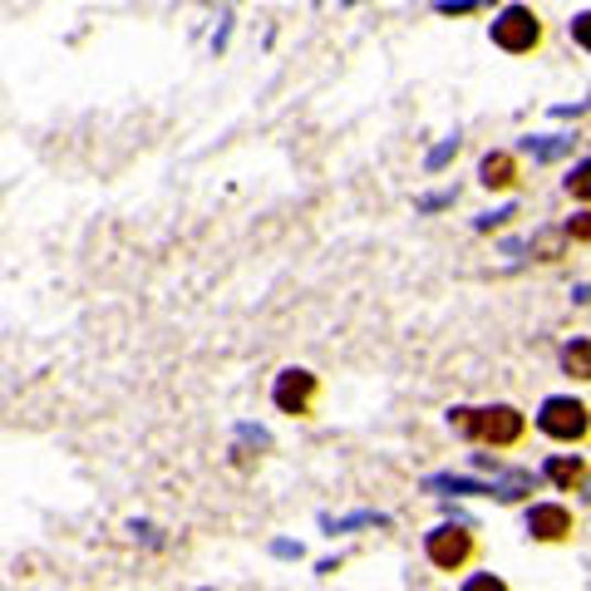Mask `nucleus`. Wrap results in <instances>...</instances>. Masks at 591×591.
Wrapping results in <instances>:
<instances>
[{"label":"nucleus","instance_id":"nucleus-1","mask_svg":"<svg viewBox=\"0 0 591 591\" xmlns=\"http://www.w3.org/2000/svg\"><path fill=\"white\" fill-rule=\"evenodd\" d=\"M453 425L463 429L469 439L493 443V449H508V443L523 439V415L508 405H493V409H453Z\"/></svg>","mask_w":591,"mask_h":591},{"label":"nucleus","instance_id":"nucleus-2","mask_svg":"<svg viewBox=\"0 0 591 591\" xmlns=\"http://www.w3.org/2000/svg\"><path fill=\"white\" fill-rule=\"evenodd\" d=\"M493 40H498L503 50H513V55H523V50H533L537 40H542V25H537V15L527 6H508L493 20Z\"/></svg>","mask_w":591,"mask_h":591},{"label":"nucleus","instance_id":"nucleus-3","mask_svg":"<svg viewBox=\"0 0 591 591\" xmlns=\"http://www.w3.org/2000/svg\"><path fill=\"white\" fill-rule=\"evenodd\" d=\"M537 425L552 439H582L587 434V405H577V399H547Z\"/></svg>","mask_w":591,"mask_h":591},{"label":"nucleus","instance_id":"nucleus-4","mask_svg":"<svg viewBox=\"0 0 591 591\" xmlns=\"http://www.w3.org/2000/svg\"><path fill=\"white\" fill-rule=\"evenodd\" d=\"M473 542L463 527H439V533H429V562L443 567V572H459L463 562H469Z\"/></svg>","mask_w":591,"mask_h":591},{"label":"nucleus","instance_id":"nucleus-5","mask_svg":"<svg viewBox=\"0 0 591 591\" xmlns=\"http://www.w3.org/2000/svg\"><path fill=\"white\" fill-rule=\"evenodd\" d=\"M311 395H315V375H305V369H287V375L277 379V405L287 409V415H305Z\"/></svg>","mask_w":591,"mask_h":591},{"label":"nucleus","instance_id":"nucleus-6","mask_svg":"<svg viewBox=\"0 0 591 591\" xmlns=\"http://www.w3.org/2000/svg\"><path fill=\"white\" fill-rule=\"evenodd\" d=\"M527 533L542 537V542H557V537L572 533V513L567 508H533L527 513Z\"/></svg>","mask_w":591,"mask_h":591},{"label":"nucleus","instance_id":"nucleus-7","mask_svg":"<svg viewBox=\"0 0 591 591\" xmlns=\"http://www.w3.org/2000/svg\"><path fill=\"white\" fill-rule=\"evenodd\" d=\"M513 158L508 153H488L483 158V168H479V178H483V187H513Z\"/></svg>","mask_w":591,"mask_h":591},{"label":"nucleus","instance_id":"nucleus-8","mask_svg":"<svg viewBox=\"0 0 591 591\" xmlns=\"http://www.w3.org/2000/svg\"><path fill=\"white\" fill-rule=\"evenodd\" d=\"M562 369L572 379H591V341H572L562 351Z\"/></svg>","mask_w":591,"mask_h":591},{"label":"nucleus","instance_id":"nucleus-9","mask_svg":"<svg viewBox=\"0 0 591 591\" xmlns=\"http://www.w3.org/2000/svg\"><path fill=\"white\" fill-rule=\"evenodd\" d=\"M547 479H552L557 488H572V483L582 479V459H567V453H562V459H552V463H547Z\"/></svg>","mask_w":591,"mask_h":591},{"label":"nucleus","instance_id":"nucleus-10","mask_svg":"<svg viewBox=\"0 0 591 591\" xmlns=\"http://www.w3.org/2000/svg\"><path fill=\"white\" fill-rule=\"evenodd\" d=\"M572 148V139H527V153L533 158H557V153H567Z\"/></svg>","mask_w":591,"mask_h":591},{"label":"nucleus","instance_id":"nucleus-11","mask_svg":"<svg viewBox=\"0 0 591 591\" xmlns=\"http://www.w3.org/2000/svg\"><path fill=\"white\" fill-rule=\"evenodd\" d=\"M567 193L572 197H591V158L582 168H572V178H567Z\"/></svg>","mask_w":591,"mask_h":591},{"label":"nucleus","instance_id":"nucleus-12","mask_svg":"<svg viewBox=\"0 0 591 591\" xmlns=\"http://www.w3.org/2000/svg\"><path fill=\"white\" fill-rule=\"evenodd\" d=\"M473 6H483V0H434V10H443V15H469Z\"/></svg>","mask_w":591,"mask_h":591},{"label":"nucleus","instance_id":"nucleus-13","mask_svg":"<svg viewBox=\"0 0 591 591\" xmlns=\"http://www.w3.org/2000/svg\"><path fill=\"white\" fill-rule=\"evenodd\" d=\"M572 35H577V45H582V50H591V10L572 20Z\"/></svg>","mask_w":591,"mask_h":591},{"label":"nucleus","instance_id":"nucleus-14","mask_svg":"<svg viewBox=\"0 0 591 591\" xmlns=\"http://www.w3.org/2000/svg\"><path fill=\"white\" fill-rule=\"evenodd\" d=\"M567 232H572L577 241H591V213H577L572 222H567Z\"/></svg>","mask_w":591,"mask_h":591},{"label":"nucleus","instance_id":"nucleus-15","mask_svg":"<svg viewBox=\"0 0 591 591\" xmlns=\"http://www.w3.org/2000/svg\"><path fill=\"white\" fill-rule=\"evenodd\" d=\"M463 591H508V587H503L498 577H488V572H483V577H469V587H463Z\"/></svg>","mask_w":591,"mask_h":591}]
</instances>
